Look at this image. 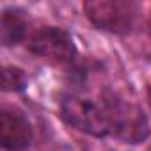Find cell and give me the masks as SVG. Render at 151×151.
<instances>
[{
  "label": "cell",
  "instance_id": "obj_1",
  "mask_svg": "<svg viewBox=\"0 0 151 151\" xmlns=\"http://www.w3.org/2000/svg\"><path fill=\"white\" fill-rule=\"evenodd\" d=\"M100 100L103 103L109 119L110 137L128 144H139L149 137L151 130H149L147 117L137 105L128 103L126 100L119 98L110 91L101 94Z\"/></svg>",
  "mask_w": 151,
  "mask_h": 151
},
{
  "label": "cell",
  "instance_id": "obj_2",
  "mask_svg": "<svg viewBox=\"0 0 151 151\" xmlns=\"http://www.w3.org/2000/svg\"><path fill=\"white\" fill-rule=\"evenodd\" d=\"M60 117L75 130L103 139L110 135L109 119L101 100L94 101L82 94L69 93L60 100Z\"/></svg>",
  "mask_w": 151,
  "mask_h": 151
},
{
  "label": "cell",
  "instance_id": "obj_3",
  "mask_svg": "<svg viewBox=\"0 0 151 151\" xmlns=\"http://www.w3.org/2000/svg\"><path fill=\"white\" fill-rule=\"evenodd\" d=\"M84 13L100 30L128 34L135 25L139 6L132 0H87L84 4Z\"/></svg>",
  "mask_w": 151,
  "mask_h": 151
},
{
  "label": "cell",
  "instance_id": "obj_4",
  "mask_svg": "<svg viewBox=\"0 0 151 151\" xmlns=\"http://www.w3.org/2000/svg\"><path fill=\"white\" fill-rule=\"evenodd\" d=\"M29 50L46 60L64 64L71 62L77 57V46L69 32H66L60 27H41L37 29L30 41H29Z\"/></svg>",
  "mask_w": 151,
  "mask_h": 151
},
{
  "label": "cell",
  "instance_id": "obj_5",
  "mask_svg": "<svg viewBox=\"0 0 151 151\" xmlns=\"http://www.w3.org/2000/svg\"><path fill=\"white\" fill-rule=\"evenodd\" d=\"M34 137L29 117L16 107L4 105L0 110V142L7 151H22L30 146Z\"/></svg>",
  "mask_w": 151,
  "mask_h": 151
},
{
  "label": "cell",
  "instance_id": "obj_6",
  "mask_svg": "<svg viewBox=\"0 0 151 151\" xmlns=\"http://www.w3.org/2000/svg\"><path fill=\"white\" fill-rule=\"evenodd\" d=\"M27 34V20L20 9H4L2 25H0V37L4 46H14L23 41Z\"/></svg>",
  "mask_w": 151,
  "mask_h": 151
},
{
  "label": "cell",
  "instance_id": "obj_7",
  "mask_svg": "<svg viewBox=\"0 0 151 151\" xmlns=\"http://www.w3.org/2000/svg\"><path fill=\"white\" fill-rule=\"evenodd\" d=\"M27 87V75L23 69L14 68V66H6L2 69V89L4 91H23Z\"/></svg>",
  "mask_w": 151,
  "mask_h": 151
},
{
  "label": "cell",
  "instance_id": "obj_8",
  "mask_svg": "<svg viewBox=\"0 0 151 151\" xmlns=\"http://www.w3.org/2000/svg\"><path fill=\"white\" fill-rule=\"evenodd\" d=\"M147 103H149V107H151V86L147 87Z\"/></svg>",
  "mask_w": 151,
  "mask_h": 151
}]
</instances>
